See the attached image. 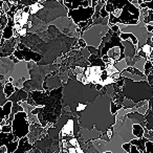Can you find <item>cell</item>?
<instances>
[{
	"mask_svg": "<svg viewBox=\"0 0 153 153\" xmlns=\"http://www.w3.org/2000/svg\"><path fill=\"white\" fill-rule=\"evenodd\" d=\"M119 33H113L110 40L107 43H105L104 47L101 51V58L103 56H108L115 62L125 60V48L122 44V40L120 39Z\"/></svg>",
	"mask_w": 153,
	"mask_h": 153,
	"instance_id": "obj_1",
	"label": "cell"
},
{
	"mask_svg": "<svg viewBox=\"0 0 153 153\" xmlns=\"http://www.w3.org/2000/svg\"><path fill=\"white\" fill-rule=\"evenodd\" d=\"M110 27L108 25H94L81 35V38L85 40L87 46L99 48L102 43V40L109 32Z\"/></svg>",
	"mask_w": 153,
	"mask_h": 153,
	"instance_id": "obj_2",
	"label": "cell"
},
{
	"mask_svg": "<svg viewBox=\"0 0 153 153\" xmlns=\"http://www.w3.org/2000/svg\"><path fill=\"white\" fill-rule=\"evenodd\" d=\"M12 127H13V132L17 140H21L23 137L28 136L30 131V124L28 122V115L24 111L16 113L13 122H12Z\"/></svg>",
	"mask_w": 153,
	"mask_h": 153,
	"instance_id": "obj_3",
	"label": "cell"
},
{
	"mask_svg": "<svg viewBox=\"0 0 153 153\" xmlns=\"http://www.w3.org/2000/svg\"><path fill=\"white\" fill-rule=\"evenodd\" d=\"M13 55L20 62H26V63H30L32 61L34 63H39L44 58L42 53H39L37 51H33V49L28 48L21 41H18L17 46H16V49Z\"/></svg>",
	"mask_w": 153,
	"mask_h": 153,
	"instance_id": "obj_4",
	"label": "cell"
},
{
	"mask_svg": "<svg viewBox=\"0 0 153 153\" xmlns=\"http://www.w3.org/2000/svg\"><path fill=\"white\" fill-rule=\"evenodd\" d=\"M96 9L89 7H80L79 9L72 10V11H68L67 17L69 19H71V21L74 23V25H78L81 22H86L89 21L90 19H92L94 15Z\"/></svg>",
	"mask_w": 153,
	"mask_h": 153,
	"instance_id": "obj_5",
	"label": "cell"
},
{
	"mask_svg": "<svg viewBox=\"0 0 153 153\" xmlns=\"http://www.w3.org/2000/svg\"><path fill=\"white\" fill-rule=\"evenodd\" d=\"M27 99H28V92H26L24 89L16 88V91L14 92V94L7 101H10L12 103H20V102H26Z\"/></svg>",
	"mask_w": 153,
	"mask_h": 153,
	"instance_id": "obj_6",
	"label": "cell"
},
{
	"mask_svg": "<svg viewBox=\"0 0 153 153\" xmlns=\"http://www.w3.org/2000/svg\"><path fill=\"white\" fill-rule=\"evenodd\" d=\"M34 148V145L30 144V140L28 137H23L21 140H19V145H18L17 150L15 151L14 153H27L28 151L33 150Z\"/></svg>",
	"mask_w": 153,
	"mask_h": 153,
	"instance_id": "obj_7",
	"label": "cell"
},
{
	"mask_svg": "<svg viewBox=\"0 0 153 153\" xmlns=\"http://www.w3.org/2000/svg\"><path fill=\"white\" fill-rule=\"evenodd\" d=\"M12 108H13V103L10 101H7V103L3 107H0V124L9 119L12 113Z\"/></svg>",
	"mask_w": 153,
	"mask_h": 153,
	"instance_id": "obj_8",
	"label": "cell"
},
{
	"mask_svg": "<svg viewBox=\"0 0 153 153\" xmlns=\"http://www.w3.org/2000/svg\"><path fill=\"white\" fill-rule=\"evenodd\" d=\"M148 142L146 137H143V138H134L130 142V144L132 146H135L136 148L138 149L140 153H145L146 152V143Z\"/></svg>",
	"mask_w": 153,
	"mask_h": 153,
	"instance_id": "obj_9",
	"label": "cell"
},
{
	"mask_svg": "<svg viewBox=\"0 0 153 153\" xmlns=\"http://www.w3.org/2000/svg\"><path fill=\"white\" fill-rule=\"evenodd\" d=\"M145 134V128L140 124H133L132 125V135L134 138H143Z\"/></svg>",
	"mask_w": 153,
	"mask_h": 153,
	"instance_id": "obj_10",
	"label": "cell"
},
{
	"mask_svg": "<svg viewBox=\"0 0 153 153\" xmlns=\"http://www.w3.org/2000/svg\"><path fill=\"white\" fill-rule=\"evenodd\" d=\"M15 91H16V87L13 85V83H11V82H5L4 88H3V92H4V94L7 98V100L13 96Z\"/></svg>",
	"mask_w": 153,
	"mask_h": 153,
	"instance_id": "obj_11",
	"label": "cell"
},
{
	"mask_svg": "<svg viewBox=\"0 0 153 153\" xmlns=\"http://www.w3.org/2000/svg\"><path fill=\"white\" fill-rule=\"evenodd\" d=\"M4 82H0V107H3L7 103V98L5 97L4 92H3V88H4Z\"/></svg>",
	"mask_w": 153,
	"mask_h": 153,
	"instance_id": "obj_12",
	"label": "cell"
},
{
	"mask_svg": "<svg viewBox=\"0 0 153 153\" xmlns=\"http://www.w3.org/2000/svg\"><path fill=\"white\" fill-rule=\"evenodd\" d=\"M147 61H148L147 59H145V58H142V59H140L138 62H136V63L134 64L132 67L136 68V69H138L140 72H143V74H144V71H145V64H146Z\"/></svg>",
	"mask_w": 153,
	"mask_h": 153,
	"instance_id": "obj_13",
	"label": "cell"
},
{
	"mask_svg": "<svg viewBox=\"0 0 153 153\" xmlns=\"http://www.w3.org/2000/svg\"><path fill=\"white\" fill-rule=\"evenodd\" d=\"M115 67H117V71H119V72H123L124 70H125L126 68L128 67L126 60H123V61L117 62V63H115Z\"/></svg>",
	"mask_w": 153,
	"mask_h": 153,
	"instance_id": "obj_14",
	"label": "cell"
},
{
	"mask_svg": "<svg viewBox=\"0 0 153 153\" xmlns=\"http://www.w3.org/2000/svg\"><path fill=\"white\" fill-rule=\"evenodd\" d=\"M106 71L109 76H114L115 74L119 72L117 69V67H115V65H110V64H106Z\"/></svg>",
	"mask_w": 153,
	"mask_h": 153,
	"instance_id": "obj_15",
	"label": "cell"
},
{
	"mask_svg": "<svg viewBox=\"0 0 153 153\" xmlns=\"http://www.w3.org/2000/svg\"><path fill=\"white\" fill-rule=\"evenodd\" d=\"M125 71H127V72H129V74H135V76H143V78H145V74H143V72H140L138 69H136V68H134V67H127L125 69ZM147 78V76H146Z\"/></svg>",
	"mask_w": 153,
	"mask_h": 153,
	"instance_id": "obj_16",
	"label": "cell"
},
{
	"mask_svg": "<svg viewBox=\"0 0 153 153\" xmlns=\"http://www.w3.org/2000/svg\"><path fill=\"white\" fill-rule=\"evenodd\" d=\"M140 9H147L152 12L153 11V0H151V1H144V0H143V3L140 4Z\"/></svg>",
	"mask_w": 153,
	"mask_h": 153,
	"instance_id": "obj_17",
	"label": "cell"
},
{
	"mask_svg": "<svg viewBox=\"0 0 153 153\" xmlns=\"http://www.w3.org/2000/svg\"><path fill=\"white\" fill-rule=\"evenodd\" d=\"M148 109H149V101H147V102L145 103L142 107H140V108L137 109V111H136V112L145 117V115H146V113L148 112Z\"/></svg>",
	"mask_w": 153,
	"mask_h": 153,
	"instance_id": "obj_18",
	"label": "cell"
},
{
	"mask_svg": "<svg viewBox=\"0 0 153 153\" xmlns=\"http://www.w3.org/2000/svg\"><path fill=\"white\" fill-rule=\"evenodd\" d=\"M152 47H151V45H149V44H145L144 46L142 47V49H140V51H143L145 53H146V56H147V58L149 59V57H150V55H151V53H152Z\"/></svg>",
	"mask_w": 153,
	"mask_h": 153,
	"instance_id": "obj_19",
	"label": "cell"
},
{
	"mask_svg": "<svg viewBox=\"0 0 153 153\" xmlns=\"http://www.w3.org/2000/svg\"><path fill=\"white\" fill-rule=\"evenodd\" d=\"M12 132H13V127H12V125L1 126V131H0V133H12Z\"/></svg>",
	"mask_w": 153,
	"mask_h": 153,
	"instance_id": "obj_20",
	"label": "cell"
},
{
	"mask_svg": "<svg viewBox=\"0 0 153 153\" xmlns=\"http://www.w3.org/2000/svg\"><path fill=\"white\" fill-rule=\"evenodd\" d=\"M78 45H79V47L81 49L83 48H87V43L85 42V40H83L82 38L78 39Z\"/></svg>",
	"mask_w": 153,
	"mask_h": 153,
	"instance_id": "obj_21",
	"label": "cell"
},
{
	"mask_svg": "<svg viewBox=\"0 0 153 153\" xmlns=\"http://www.w3.org/2000/svg\"><path fill=\"white\" fill-rule=\"evenodd\" d=\"M122 148H123V150H125L126 153H130V151H131V144L130 143H125V144L122 145Z\"/></svg>",
	"mask_w": 153,
	"mask_h": 153,
	"instance_id": "obj_22",
	"label": "cell"
},
{
	"mask_svg": "<svg viewBox=\"0 0 153 153\" xmlns=\"http://www.w3.org/2000/svg\"><path fill=\"white\" fill-rule=\"evenodd\" d=\"M98 143H99V140H96V142L94 143V146H96V149H97V150H99V147H97V145H98ZM100 145H103V146H107V142H105V140H100ZM102 151H103L102 147H100V152H101V153H103Z\"/></svg>",
	"mask_w": 153,
	"mask_h": 153,
	"instance_id": "obj_23",
	"label": "cell"
},
{
	"mask_svg": "<svg viewBox=\"0 0 153 153\" xmlns=\"http://www.w3.org/2000/svg\"><path fill=\"white\" fill-rule=\"evenodd\" d=\"M113 127H111V128H109V129H107V131H106V136H107V140H110L111 138H112V136H113Z\"/></svg>",
	"mask_w": 153,
	"mask_h": 153,
	"instance_id": "obj_24",
	"label": "cell"
},
{
	"mask_svg": "<svg viewBox=\"0 0 153 153\" xmlns=\"http://www.w3.org/2000/svg\"><path fill=\"white\" fill-rule=\"evenodd\" d=\"M130 153H140V152L138 151V149L135 146H132L131 145V151H130Z\"/></svg>",
	"mask_w": 153,
	"mask_h": 153,
	"instance_id": "obj_25",
	"label": "cell"
},
{
	"mask_svg": "<svg viewBox=\"0 0 153 153\" xmlns=\"http://www.w3.org/2000/svg\"><path fill=\"white\" fill-rule=\"evenodd\" d=\"M103 153H112V151H105V152H103Z\"/></svg>",
	"mask_w": 153,
	"mask_h": 153,
	"instance_id": "obj_26",
	"label": "cell"
},
{
	"mask_svg": "<svg viewBox=\"0 0 153 153\" xmlns=\"http://www.w3.org/2000/svg\"><path fill=\"white\" fill-rule=\"evenodd\" d=\"M151 42H153V36H152V38H151Z\"/></svg>",
	"mask_w": 153,
	"mask_h": 153,
	"instance_id": "obj_27",
	"label": "cell"
},
{
	"mask_svg": "<svg viewBox=\"0 0 153 153\" xmlns=\"http://www.w3.org/2000/svg\"><path fill=\"white\" fill-rule=\"evenodd\" d=\"M0 131H1V125H0Z\"/></svg>",
	"mask_w": 153,
	"mask_h": 153,
	"instance_id": "obj_28",
	"label": "cell"
}]
</instances>
